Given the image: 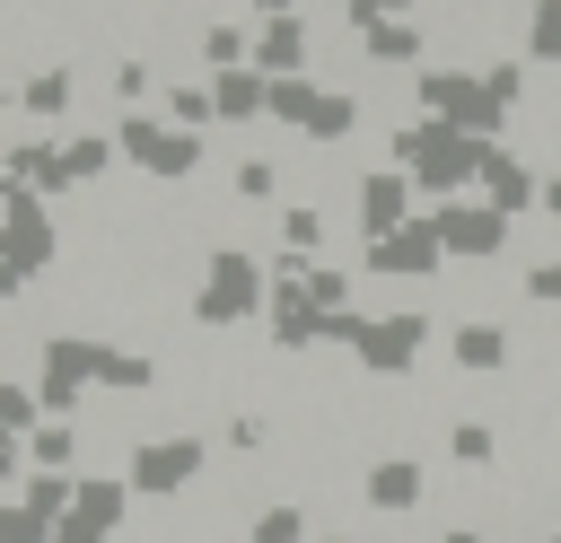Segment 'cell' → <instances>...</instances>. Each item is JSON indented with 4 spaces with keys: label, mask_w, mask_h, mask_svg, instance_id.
I'll return each instance as SVG.
<instances>
[{
    "label": "cell",
    "mask_w": 561,
    "mask_h": 543,
    "mask_svg": "<svg viewBox=\"0 0 561 543\" xmlns=\"http://www.w3.org/2000/svg\"><path fill=\"white\" fill-rule=\"evenodd\" d=\"M386 166H403V175H412V193H430V201H465V193H473V175H482V140H465V131H447V123L412 114V123H394V131H386Z\"/></svg>",
    "instance_id": "6da1fadb"
},
{
    "label": "cell",
    "mask_w": 561,
    "mask_h": 543,
    "mask_svg": "<svg viewBox=\"0 0 561 543\" xmlns=\"http://www.w3.org/2000/svg\"><path fill=\"white\" fill-rule=\"evenodd\" d=\"M412 105H421L430 123H447V131L482 140V149H491V140L508 131V114H517V105H508V96H500L482 70H447V61H430V70L412 79Z\"/></svg>",
    "instance_id": "7a4b0ae2"
},
{
    "label": "cell",
    "mask_w": 561,
    "mask_h": 543,
    "mask_svg": "<svg viewBox=\"0 0 561 543\" xmlns=\"http://www.w3.org/2000/svg\"><path fill=\"white\" fill-rule=\"evenodd\" d=\"M263 307H272V263H263V254H245V245H210L202 289H193V324L228 333V324H254Z\"/></svg>",
    "instance_id": "3957f363"
},
{
    "label": "cell",
    "mask_w": 561,
    "mask_h": 543,
    "mask_svg": "<svg viewBox=\"0 0 561 543\" xmlns=\"http://www.w3.org/2000/svg\"><path fill=\"white\" fill-rule=\"evenodd\" d=\"M202 473H210V438L202 429H158V438H131V455H123V482L140 499H184Z\"/></svg>",
    "instance_id": "277c9868"
},
{
    "label": "cell",
    "mask_w": 561,
    "mask_h": 543,
    "mask_svg": "<svg viewBox=\"0 0 561 543\" xmlns=\"http://www.w3.org/2000/svg\"><path fill=\"white\" fill-rule=\"evenodd\" d=\"M96 368H105V342H96V333H44V350H35L44 420H79V403H88Z\"/></svg>",
    "instance_id": "5b68a950"
},
{
    "label": "cell",
    "mask_w": 561,
    "mask_h": 543,
    "mask_svg": "<svg viewBox=\"0 0 561 543\" xmlns=\"http://www.w3.org/2000/svg\"><path fill=\"white\" fill-rule=\"evenodd\" d=\"M114 149H123V166H140V175H158V184H184V175H202V131H175L167 114H123L114 123Z\"/></svg>",
    "instance_id": "8992f818"
},
{
    "label": "cell",
    "mask_w": 561,
    "mask_h": 543,
    "mask_svg": "<svg viewBox=\"0 0 561 543\" xmlns=\"http://www.w3.org/2000/svg\"><path fill=\"white\" fill-rule=\"evenodd\" d=\"M430 333H438V324H430V307H394V315H368V333H359V350H351V359H359L368 377H412V368H421V350H430Z\"/></svg>",
    "instance_id": "52a82bcc"
},
{
    "label": "cell",
    "mask_w": 561,
    "mask_h": 543,
    "mask_svg": "<svg viewBox=\"0 0 561 543\" xmlns=\"http://www.w3.org/2000/svg\"><path fill=\"white\" fill-rule=\"evenodd\" d=\"M412 219H421V193H412L403 166H368V175L351 184V228H359V245H377V236H394V228H412Z\"/></svg>",
    "instance_id": "ba28073f"
},
{
    "label": "cell",
    "mask_w": 561,
    "mask_h": 543,
    "mask_svg": "<svg viewBox=\"0 0 561 543\" xmlns=\"http://www.w3.org/2000/svg\"><path fill=\"white\" fill-rule=\"evenodd\" d=\"M430 228H438L447 263H491V254H508V228L517 219H500L491 201H430Z\"/></svg>",
    "instance_id": "9c48e42d"
},
{
    "label": "cell",
    "mask_w": 561,
    "mask_h": 543,
    "mask_svg": "<svg viewBox=\"0 0 561 543\" xmlns=\"http://www.w3.org/2000/svg\"><path fill=\"white\" fill-rule=\"evenodd\" d=\"M359 272H377V280H438L447 272V245H438V228H430V210L412 219V228H394V236H377V245H359Z\"/></svg>",
    "instance_id": "30bf717a"
},
{
    "label": "cell",
    "mask_w": 561,
    "mask_h": 543,
    "mask_svg": "<svg viewBox=\"0 0 561 543\" xmlns=\"http://www.w3.org/2000/svg\"><path fill=\"white\" fill-rule=\"evenodd\" d=\"M473 201H491L500 219H526V210H543V175L517 158V149H482V175H473Z\"/></svg>",
    "instance_id": "8fae6325"
},
{
    "label": "cell",
    "mask_w": 561,
    "mask_h": 543,
    "mask_svg": "<svg viewBox=\"0 0 561 543\" xmlns=\"http://www.w3.org/2000/svg\"><path fill=\"white\" fill-rule=\"evenodd\" d=\"M254 70H263V79H307V70H316L307 18H254Z\"/></svg>",
    "instance_id": "7c38bea8"
},
{
    "label": "cell",
    "mask_w": 561,
    "mask_h": 543,
    "mask_svg": "<svg viewBox=\"0 0 561 543\" xmlns=\"http://www.w3.org/2000/svg\"><path fill=\"white\" fill-rule=\"evenodd\" d=\"M359 499H368L377 517H412V508L430 499V473H421V455H377V464L359 473Z\"/></svg>",
    "instance_id": "4fadbf2b"
},
{
    "label": "cell",
    "mask_w": 561,
    "mask_h": 543,
    "mask_svg": "<svg viewBox=\"0 0 561 543\" xmlns=\"http://www.w3.org/2000/svg\"><path fill=\"white\" fill-rule=\"evenodd\" d=\"M131 508H140V490H131L123 473H79V490H70V517H79L88 534H105V543L123 534V517H131Z\"/></svg>",
    "instance_id": "5bb4252c"
},
{
    "label": "cell",
    "mask_w": 561,
    "mask_h": 543,
    "mask_svg": "<svg viewBox=\"0 0 561 543\" xmlns=\"http://www.w3.org/2000/svg\"><path fill=\"white\" fill-rule=\"evenodd\" d=\"M359 61L368 70H430V26L421 18H394V26L359 35Z\"/></svg>",
    "instance_id": "9a60e30c"
},
{
    "label": "cell",
    "mask_w": 561,
    "mask_h": 543,
    "mask_svg": "<svg viewBox=\"0 0 561 543\" xmlns=\"http://www.w3.org/2000/svg\"><path fill=\"white\" fill-rule=\"evenodd\" d=\"M263 324H272V350H289V359L324 342V315H316V298H307V289H272Z\"/></svg>",
    "instance_id": "2e32d148"
},
{
    "label": "cell",
    "mask_w": 561,
    "mask_h": 543,
    "mask_svg": "<svg viewBox=\"0 0 561 543\" xmlns=\"http://www.w3.org/2000/svg\"><path fill=\"white\" fill-rule=\"evenodd\" d=\"M447 359H456L465 377H500V368H508V324H491V315H465V324L447 333Z\"/></svg>",
    "instance_id": "e0dca14e"
},
{
    "label": "cell",
    "mask_w": 561,
    "mask_h": 543,
    "mask_svg": "<svg viewBox=\"0 0 561 543\" xmlns=\"http://www.w3.org/2000/svg\"><path fill=\"white\" fill-rule=\"evenodd\" d=\"M210 96H219V123H263V114H272V79H263L254 61H245V70H219Z\"/></svg>",
    "instance_id": "ac0fdd59"
},
{
    "label": "cell",
    "mask_w": 561,
    "mask_h": 543,
    "mask_svg": "<svg viewBox=\"0 0 561 543\" xmlns=\"http://www.w3.org/2000/svg\"><path fill=\"white\" fill-rule=\"evenodd\" d=\"M70 96H79L70 70H26V79H18V114H26V123H70Z\"/></svg>",
    "instance_id": "d6986e66"
},
{
    "label": "cell",
    "mask_w": 561,
    "mask_h": 543,
    "mask_svg": "<svg viewBox=\"0 0 561 543\" xmlns=\"http://www.w3.org/2000/svg\"><path fill=\"white\" fill-rule=\"evenodd\" d=\"M316 105H324V79H316V70H307V79H272V114H263V123H280V131H298V140H307Z\"/></svg>",
    "instance_id": "ffe728a7"
},
{
    "label": "cell",
    "mask_w": 561,
    "mask_h": 543,
    "mask_svg": "<svg viewBox=\"0 0 561 543\" xmlns=\"http://www.w3.org/2000/svg\"><path fill=\"white\" fill-rule=\"evenodd\" d=\"M61 166H70V184H96V175L123 166V149H114V131H70L61 140Z\"/></svg>",
    "instance_id": "44dd1931"
},
{
    "label": "cell",
    "mask_w": 561,
    "mask_h": 543,
    "mask_svg": "<svg viewBox=\"0 0 561 543\" xmlns=\"http://www.w3.org/2000/svg\"><path fill=\"white\" fill-rule=\"evenodd\" d=\"M79 447H88L79 420H44V429L26 438V464H35V473H79Z\"/></svg>",
    "instance_id": "7402d4cb"
},
{
    "label": "cell",
    "mask_w": 561,
    "mask_h": 543,
    "mask_svg": "<svg viewBox=\"0 0 561 543\" xmlns=\"http://www.w3.org/2000/svg\"><path fill=\"white\" fill-rule=\"evenodd\" d=\"M167 123H175V131H219V96H210V79H175V88H167Z\"/></svg>",
    "instance_id": "603a6c76"
},
{
    "label": "cell",
    "mask_w": 561,
    "mask_h": 543,
    "mask_svg": "<svg viewBox=\"0 0 561 543\" xmlns=\"http://www.w3.org/2000/svg\"><path fill=\"white\" fill-rule=\"evenodd\" d=\"M96 385H105V394H149V385H158V359H149V350H123V342H105V368H96Z\"/></svg>",
    "instance_id": "cb8c5ba5"
},
{
    "label": "cell",
    "mask_w": 561,
    "mask_h": 543,
    "mask_svg": "<svg viewBox=\"0 0 561 543\" xmlns=\"http://www.w3.org/2000/svg\"><path fill=\"white\" fill-rule=\"evenodd\" d=\"M351 131H359V96H351V88H324V105H316L307 140H316V149H342Z\"/></svg>",
    "instance_id": "d4e9b609"
},
{
    "label": "cell",
    "mask_w": 561,
    "mask_h": 543,
    "mask_svg": "<svg viewBox=\"0 0 561 543\" xmlns=\"http://www.w3.org/2000/svg\"><path fill=\"white\" fill-rule=\"evenodd\" d=\"M245 543H307V508L298 499H263L245 517Z\"/></svg>",
    "instance_id": "484cf974"
},
{
    "label": "cell",
    "mask_w": 561,
    "mask_h": 543,
    "mask_svg": "<svg viewBox=\"0 0 561 543\" xmlns=\"http://www.w3.org/2000/svg\"><path fill=\"white\" fill-rule=\"evenodd\" d=\"M526 70H561V0L526 9Z\"/></svg>",
    "instance_id": "4316f807"
},
{
    "label": "cell",
    "mask_w": 561,
    "mask_h": 543,
    "mask_svg": "<svg viewBox=\"0 0 561 543\" xmlns=\"http://www.w3.org/2000/svg\"><path fill=\"white\" fill-rule=\"evenodd\" d=\"M280 254L324 263V210H316V201H289V210H280Z\"/></svg>",
    "instance_id": "83f0119b"
},
{
    "label": "cell",
    "mask_w": 561,
    "mask_h": 543,
    "mask_svg": "<svg viewBox=\"0 0 561 543\" xmlns=\"http://www.w3.org/2000/svg\"><path fill=\"white\" fill-rule=\"evenodd\" d=\"M447 455L465 473H482V464H500V429L491 420H447Z\"/></svg>",
    "instance_id": "f1b7e54d"
},
{
    "label": "cell",
    "mask_w": 561,
    "mask_h": 543,
    "mask_svg": "<svg viewBox=\"0 0 561 543\" xmlns=\"http://www.w3.org/2000/svg\"><path fill=\"white\" fill-rule=\"evenodd\" d=\"M53 525H61V517H44L26 490H9V499H0V543H53Z\"/></svg>",
    "instance_id": "f546056e"
},
{
    "label": "cell",
    "mask_w": 561,
    "mask_h": 543,
    "mask_svg": "<svg viewBox=\"0 0 561 543\" xmlns=\"http://www.w3.org/2000/svg\"><path fill=\"white\" fill-rule=\"evenodd\" d=\"M254 61V35L245 26H202V70L219 79V70H245Z\"/></svg>",
    "instance_id": "4dcf8cb0"
},
{
    "label": "cell",
    "mask_w": 561,
    "mask_h": 543,
    "mask_svg": "<svg viewBox=\"0 0 561 543\" xmlns=\"http://www.w3.org/2000/svg\"><path fill=\"white\" fill-rule=\"evenodd\" d=\"M0 429H9V438H35V429H44V394L18 385V377H0Z\"/></svg>",
    "instance_id": "1f68e13d"
},
{
    "label": "cell",
    "mask_w": 561,
    "mask_h": 543,
    "mask_svg": "<svg viewBox=\"0 0 561 543\" xmlns=\"http://www.w3.org/2000/svg\"><path fill=\"white\" fill-rule=\"evenodd\" d=\"M228 193H237V201H272V193H280V158H263V149L237 158V166H228Z\"/></svg>",
    "instance_id": "d6a6232c"
},
{
    "label": "cell",
    "mask_w": 561,
    "mask_h": 543,
    "mask_svg": "<svg viewBox=\"0 0 561 543\" xmlns=\"http://www.w3.org/2000/svg\"><path fill=\"white\" fill-rule=\"evenodd\" d=\"M394 18H421V0H342V26H351V35H377V26H394Z\"/></svg>",
    "instance_id": "836d02e7"
},
{
    "label": "cell",
    "mask_w": 561,
    "mask_h": 543,
    "mask_svg": "<svg viewBox=\"0 0 561 543\" xmlns=\"http://www.w3.org/2000/svg\"><path fill=\"white\" fill-rule=\"evenodd\" d=\"M307 298H316V315H342V307H351V272H342V263H316V272H307Z\"/></svg>",
    "instance_id": "e575fe53"
},
{
    "label": "cell",
    "mask_w": 561,
    "mask_h": 543,
    "mask_svg": "<svg viewBox=\"0 0 561 543\" xmlns=\"http://www.w3.org/2000/svg\"><path fill=\"white\" fill-rule=\"evenodd\" d=\"M149 61H114V96H123V114H149Z\"/></svg>",
    "instance_id": "d590c367"
},
{
    "label": "cell",
    "mask_w": 561,
    "mask_h": 543,
    "mask_svg": "<svg viewBox=\"0 0 561 543\" xmlns=\"http://www.w3.org/2000/svg\"><path fill=\"white\" fill-rule=\"evenodd\" d=\"M263 438H272L263 412H237V420H228V447H237V455H263Z\"/></svg>",
    "instance_id": "8d00e7d4"
},
{
    "label": "cell",
    "mask_w": 561,
    "mask_h": 543,
    "mask_svg": "<svg viewBox=\"0 0 561 543\" xmlns=\"http://www.w3.org/2000/svg\"><path fill=\"white\" fill-rule=\"evenodd\" d=\"M18 473H26V438L0 429V490H18Z\"/></svg>",
    "instance_id": "74e56055"
},
{
    "label": "cell",
    "mask_w": 561,
    "mask_h": 543,
    "mask_svg": "<svg viewBox=\"0 0 561 543\" xmlns=\"http://www.w3.org/2000/svg\"><path fill=\"white\" fill-rule=\"evenodd\" d=\"M9 298H26V272H18V263H0V307H9Z\"/></svg>",
    "instance_id": "f35d334b"
},
{
    "label": "cell",
    "mask_w": 561,
    "mask_h": 543,
    "mask_svg": "<svg viewBox=\"0 0 561 543\" xmlns=\"http://www.w3.org/2000/svg\"><path fill=\"white\" fill-rule=\"evenodd\" d=\"M53 543H105V534H88L79 517H61V525H53Z\"/></svg>",
    "instance_id": "ab89813d"
},
{
    "label": "cell",
    "mask_w": 561,
    "mask_h": 543,
    "mask_svg": "<svg viewBox=\"0 0 561 543\" xmlns=\"http://www.w3.org/2000/svg\"><path fill=\"white\" fill-rule=\"evenodd\" d=\"M254 18H298V0H245Z\"/></svg>",
    "instance_id": "60d3db41"
},
{
    "label": "cell",
    "mask_w": 561,
    "mask_h": 543,
    "mask_svg": "<svg viewBox=\"0 0 561 543\" xmlns=\"http://www.w3.org/2000/svg\"><path fill=\"white\" fill-rule=\"evenodd\" d=\"M543 219H561V175H543Z\"/></svg>",
    "instance_id": "b9f144b4"
},
{
    "label": "cell",
    "mask_w": 561,
    "mask_h": 543,
    "mask_svg": "<svg viewBox=\"0 0 561 543\" xmlns=\"http://www.w3.org/2000/svg\"><path fill=\"white\" fill-rule=\"evenodd\" d=\"M324 543H359V534H324Z\"/></svg>",
    "instance_id": "7bdbcfd3"
},
{
    "label": "cell",
    "mask_w": 561,
    "mask_h": 543,
    "mask_svg": "<svg viewBox=\"0 0 561 543\" xmlns=\"http://www.w3.org/2000/svg\"><path fill=\"white\" fill-rule=\"evenodd\" d=\"M543 543H561V525H552V534H543Z\"/></svg>",
    "instance_id": "ee69618b"
},
{
    "label": "cell",
    "mask_w": 561,
    "mask_h": 543,
    "mask_svg": "<svg viewBox=\"0 0 561 543\" xmlns=\"http://www.w3.org/2000/svg\"><path fill=\"white\" fill-rule=\"evenodd\" d=\"M552 140H561V123H552Z\"/></svg>",
    "instance_id": "f6af8a7d"
},
{
    "label": "cell",
    "mask_w": 561,
    "mask_h": 543,
    "mask_svg": "<svg viewBox=\"0 0 561 543\" xmlns=\"http://www.w3.org/2000/svg\"><path fill=\"white\" fill-rule=\"evenodd\" d=\"M0 499H9V490H0Z\"/></svg>",
    "instance_id": "bcb514c9"
},
{
    "label": "cell",
    "mask_w": 561,
    "mask_h": 543,
    "mask_svg": "<svg viewBox=\"0 0 561 543\" xmlns=\"http://www.w3.org/2000/svg\"><path fill=\"white\" fill-rule=\"evenodd\" d=\"M552 263H561V254H552Z\"/></svg>",
    "instance_id": "7dc6e473"
}]
</instances>
